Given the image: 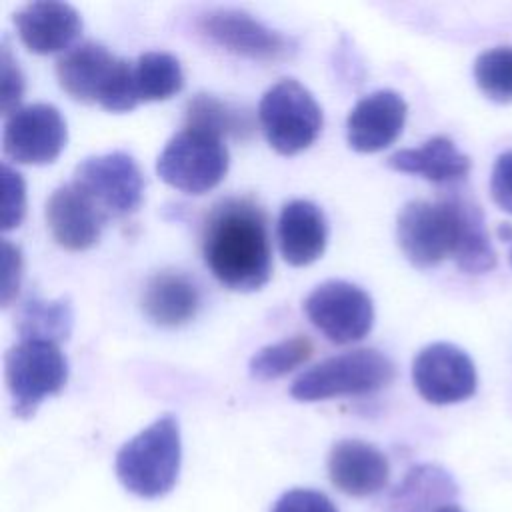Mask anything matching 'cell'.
Returning <instances> with one entry per match:
<instances>
[{
	"mask_svg": "<svg viewBox=\"0 0 512 512\" xmlns=\"http://www.w3.org/2000/svg\"><path fill=\"white\" fill-rule=\"evenodd\" d=\"M72 182L80 186L110 218L134 214L144 196V176L126 152H108L84 158Z\"/></svg>",
	"mask_w": 512,
	"mask_h": 512,
	"instance_id": "30bf717a",
	"label": "cell"
},
{
	"mask_svg": "<svg viewBox=\"0 0 512 512\" xmlns=\"http://www.w3.org/2000/svg\"><path fill=\"white\" fill-rule=\"evenodd\" d=\"M490 194L504 212L512 214V150L496 158L490 176Z\"/></svg>",
	"mask_w": 512,
	"mask_h": 512,
	"instance_id": "1f68e13d",
	"label": "cell"
},
{
	"mask_svg": "<svg viewBox=\"0 0 512 512\" xmlns=\"http://www.w3.org/2000/svg\"><path fill=\"white\" fill-rule=\"evenodd\" d=\"M460 232L458 192L436 202L410 200L396 220V238L402 254L416 268H432L454 258Z\"/></svg>",
	"mask_w": 512,
	"mask_h": 512,
	"instance_id": "5b68a950",
	"label": "cell"
},
{
	"mask_svg": "<svg viewBox=\"0 0 512 512\" xmlns=\"http://www.w3.org/2000/svg\"><path fill=\"white\" fill-rule=\"evenodd\" d=\"M388 168L418 174L434 184H454L468 176L470 158L448 136H432L418 148H404L388 156Z\"/></svg>",
	"mask_w": 512,
	"mask_h": 512,
	"instance_id": "ffe728a7",
	"label": "cell"
},
{
	"mask_svg": "<svg viewBox=\"0 0 512 512\" xmlns=\"http://www.w3.org/2000/svg\"><path fill=\"white\" fill-rule=\"evenodd\" d=\"M312 326L334 344H352L368 336L374 324L372 298L346 280H326L304 300Z\"/></svg>",
	"mask_w": 512,
	"mask_h": 512,
	"instance_id": "9c48e42d",
	"label": "cell"
},
{
	"mask_svg": "<svg viewBox=\"0 0 512 512\" xmlns=\"http://www.w3.org/2000/svg\"><path fill=\"white\" fill-rule=\"evenodd\" d=\"M458 210H460V232H458L454 262L466 274H484L496 266V252L488 238L484 214L472 198L460 192H458Z\"/></svg>",
	"mask_w": 512,
	"mask_h": 512,
	"instance_id": "7402d4cb",
	"label": "cell"
},
{
	"mask_svg": "<svg viewBox=\"0 0 512 512\" xmlns=\"http://www.w3.org/2000/svg\"><path fill=\"white\" fill-rule=\"evenodd\" d=\"M110 216L74 182L58 186L46 202V224L58 246L82 252L92 248Z\"/></svg>",
	"mask_w": 512,
	"mask_h": 512,
	"instance_id": "5bb4252c",
	"label": "cell"
},
{
	"mask_svg": "<svg viewBox=\"0 0 512 512\" xmlns=\"http://www.w3.org/2000/svg\"><path fill=\"white\" fill-rule=\"evenodd\" d=\"M394 376L396 366L386 354L374 348H358L330 356L302 372L292 382L290 396L298 402L362 396L386 388Z\"/></svg>",
	"mask_w": 512,
	"mask_h": 512,
	"instance_id": "277c9868",
	"label": "cell"
},
{
	"mask_svg": "<svg viewBox=\"0 0 512 512\" xmlns=\"http://www.w3.org/2000/svg\"><path fill=\"white\" fill-rule=\"evenodd\" d=\"M202 256L212 276L228 290H260L272 274V248L262 208L250 198L218 202L204 222Z\"/></svg>",
	"mask_w": 512,
	"mask_h": 512,
	"instance_id": "6da1fadb",
	"label": "cell"
},
{
	"mask_svg": "<svg viewBox=\"0 0 512 512\" xmlns=\"http://www.w3.org/2000/svg\"><path fill=\"white\" fill-rule=\"evenodd\" d=\"M272 512H338V510L324 492L294 488L284 492L276 500Z\"/></svg>",
	"mask_w": 512,
	"mask_h": 512,
	"instance_id": "f546056e",
	"label": "cell"
},
{
	"mask_svg": "<svg viewBox=\"0 0 512 512\" xmlns=\"http://www.w3.org/2000/svg\"><path fill=\"white\" fill-rule=\"evenodd\" d=\"M184 88V72L176 56L168 52H144L134 62V90L138 102H160Z\"/></svg>",
	"mask_w": 512,
	"mask_h": 512,
	"instance_id": "cb8c5ba5",
	"label": "cell"
},
{
	"mask_svg": "<svg viewBox=\"0 0 512 512\" xmlns=\"http://www.w3.org/2000/svg\"><path fill=\"white\" fill-rule=\"evenodd\" d=\"M328 242V220L320 206L310 200H292L278 216V244L290 266L316 262Z\"/></svg>",
	"mask_w": 512,
	"mask_h": 512,
	"instance_id": "ac0fdd59",
	"label": "cell"
},
{
	"mask_svg": "<svg viewBox=\"0 0 512 512\" xmlns=\"http://www.w3.org/2000/svg\"><path fill=\"white\" fill-rule=\"evenodd\" d=\"M186 128H196L218 138H244L252 132V122L238 106H232L212 94H196L186 106Z\"/></svg>",
	"mask_w": 512,
	"mask_h": 512,
	"instance_id": "d4e9b609",
	"label": "cell"
},
{
	"mask_svg": "<svg viewBox=\"0 0 512 512\" xmlns=\"http://www.w3.org/2000/svg\"><path fill=\"white\" fill-rule=\"evenodd\" d=\"M14 24L22 44L30 52L42 56L62 50L68 52L82 34V18L78 10L56 0H40L22 6L14 14Z\"/></svg>",
	"mask_w": 512,
	"mask_h": 512,
	"instance_id": "2e32d148",
	"label": "cell"
},
{
	"mask_svg": "<svg viewBox=\"0 0 512 512\" xmlns=\"http://www.w3.org/2000/svg\"><path fill=\"white\" fill-rule=\"evenodd\" d=\"M4 378L14 414L30 418L44 398L64 390L68 360L54 342L20 340L4 356Z\"/></svg>",
	"mask_w": 512,
	"mask_h": 512,
	"instance_id": "52a82bcc",
	"label": "cell"
},
{
	"mask_svg": "<svg viewBox=\"0 0 512 512\" xmlns=\"http://www.w3.org/2000/svg\"><path fill=\"white\" fill-rule=\"evenodd\" d=\"M228 166L230 154L222 138L196 128H184L160 152L156 174L168 186L200 196L224 180Z\"/></svg>",
	"mask_w": 512,
	"mask_h": 512,
	"instance_id": "ba28073f",
	"label": "cell"
},
{
	"mask_svg": "<svg viewBox=\"0 0 512 512\" xmlns=\"http://www.w3.org/2000/svg\"><path fill=\"white\" fill-rule=\"evenodd\" d=\"M438 512H462L456 504H450V506H444V508H440Z\"/></svg>",
	"mask_w": 512,
	"mask_h": 512,
	"instance_id": "836d02e7",
	"label": "cell"
},
{
	"mask_svg": "<svg viewBox=\"0 0 512 512\" xmlns=\"http://www.w3.org/2000/svg\"><path fill=\"white\" fill-rule=\"evenodd\" d=\"M510 262H512V254H510Z\"/></svg>",
	"mask_w": 512,
	"mask_h": 512,
	"instance_id": "e575fe53",
	"label": "cell"
},
{
	"mask_svg": "<svg viewBox=\"0 0 512 512\" xmlns=\"http://www.w3.org/2000/svg\"><path fill=\"white\" fill-rule=\"evenodd\" d=\"M180 460L178 420L172 414H164L118 450L114 466L128 492L140 498H158L174 488Z\"/></svg>",
	"mask_w": 512,
	"mask_h": 512,
	"instance_id": "3957f363",
	"label": "cell"
},
{
	"mask_svg": "<svg viewBox=\"0 0 512 512\" xmlns=\"http://www.w3.org/2000/svg\"><path fill=\"white\" fill-rule=\"evenodd\" d=\"M474 80L484 96L494 102H512V46H496L474 60Z\"/></svg>",
	"mask_w": 512,
	"mask_h": 512,
	"instance_id": "4316f807",
	"label": "cell"
},
{
	"mask_svg": "<svg viewBox=\"0 0 512 512\" xmlns=\"http://www.w3.org/2000/svg\"><path fill=\"white\" fill-rule=\"evenodd\" d=\"M330 482L344 494L364 498L386 488L390 464L384 452L362 440H340L328 454Z\"/></svg>",
	"mask_w": 512,
	"mask_h": 512,
	"instance_id": "e0dca14e",
	"label": "cell"
},
{
	"mask_svg": "<svg viewBox=\"0 0 512 512\" xmlns=\"http://www.w3.org/2000/svg\"><path fill=\"white\" fill-rule=\"evenodd\" d=\"M258 122L266 142L278 154L294 156L318 138L322 110L308 88L294 78H282L264 92Z\"/></svg>",
	"mask_w": 512,
	"mask_h": 512,
	"instance_id": "8992f818",
	"label": "cell"
},
{
	"mask_svg": "<svg viewBox=\"0 0 512 512\" xmlns=\"http://www.w3.org/2000/svg\"><path fill=\"white\" fill-rule=\"evenodd\" d=\"M312 350V340L302 334L280 340L276 344H268L250 358V376L262 382L282 378L304 364L312 356Z\"/></svg>",
	"mask_w": 512,
	"mask_h": 512,
	"instance_id": "484cf974",
	"label": "cell"
},
{
	"mask_svg": "<svg viewBox=\"0 0 512 512\" xmlns=\"http://www.w3.org/2000/svg\"><path fill=\"white\" fill-rule=\"evenodd\" d=\"M498 234H500L504 240L512 238V226H510V224H504V226H500V228H498Z\"/></svg>",
	"mask_w": 512,
	"mask_h": 512,
	"instance_id": "d6a6232c",
	"label": "cell"
},
{
	"mask_svg": "<svg viewBox=\"0 0 512 512\" xmlns=\"http://www.w3.org/2000/svg\"><path fill=\"white\" fill-rule=\"evenodd\" d=\"M68 140L66 122L52 104H28L6 116L2 150L16 164L42 166L54 162Z\"/></svg>",
	"mask_w": 512,
	"mask_h": 512,
	"instance_id": "7c38bea8",
	"label": "cell"
},
{
	"mask_svg": "<svg viewBox=\"0 0 512 512\" xmlns=\"http://www.w3.org/2000/svg\"><path fill=\"white\" fill-rule=\"evenodd\" d=\"M408 106L394 90H376L360 98L346 120L348 146L362 154H374L402 134Z\"/></svg>",
	"mask_w": 512,
	"mask_h": 512,
	"instance_id": "9a60e30c",
	"label": "cell"
},
{
	"mask_svg": "<svg viewBox=\"0 0 512 512\" xmlns=\"http://www.w3.org/2000/svg\"><path fill=\"white\" fill-rule=\"evenodd\" d=\"M2 230H14L22 224L26 214V184L20 172L8 162H2Z\"/></svg>",
	"mask_w": 512,
	"mask_h": 512,
	"instance_id": "83f0119b",
	"label": "cell"
},
{
	"mask_svg": "<svg viewBox=\"0 0 512 512\" xmlns=\"http://www.w3.org/2000/svg\"><path fill=\"white\" fill-rule=\"evenodd\" d=\"M74 324V312L68 298L42 300L28 298L16 314L20 340H46L60 344L68 340Z\"/></svg>",
	"mask_w": 512,
	"mask_h": 512,
	"instance_id": "603a6c76",
	"label": "cell"
},
{
	"mask_svg": "<svg viewBox=\"0 0 512 512\" xmlns=\"http://www.w3.org/2000/svg\"><path fill=\"white\" fill-rule=\"evenodd\" d=\"M412 380L418 394L430 404H456L476 392L478 376L472 358L458 346L434 342L422 348L412 362Z\"/></svg>",
	"mask_w": 512,
	"mask_h": 512,
	"instance_id": "4fadbf2b",
	"label": "cell"
},
{
	"mask_svg": "<svg viewBox=\"0 0 512 512\" xmlns=\"http://www.w3.org/2000/svg\"><path fill=\"white\" fill-rule=\"evenodd\" d=\"M200 288L184 272H158L142 292V310L150 322L176 328L190 322L200 308Z\"/></svg>",
	"mask_w": 512,
	"mask_h": 512,
	"instance_id": "d6986e66",
	"label": "cell"
},
{
	"mask_svg": "<svg viewBox=\"0 0 512 512\" xmlns=\"http://www.w3.org/2000/svg\"><path fill=\"white\" fill-rule=\"evenodd\" d=\"M458 496L450 472L436 464L412 466L388 498V512H438Z\"/></svg>",
	"mask_w": 512,
	"mask_h": 512,
	"instance_id": "44dd1931",
	"label": "cell"
},
{
	"mask_svg": "<svg viewBox=\"0 0 512 512\" xmlns=\"http://www.w3.org/2000/svg\"><path fill=\"white\" fill-rule=\"evenodd\" d=\"M60 88L76 102L100 104L108 112H130L140 102L134 90V62L118 58L98 42H82L56 62Z\"/></svg>",
	"mask_w": 512,
	"mask_h": 512,
	"instance_id": "7a4b0ae2",
	"label": "cell"
},
{
	"mask_svg": "<svg viewBox=\"0 0 512 512\" xmlns=\"http://www.w3.org/2000/svg\"><path fill=\"white\" fill-rule=\"evenodd\" d=\"M196 26L208 42L250 60L276 62L290 58L296 50L290 38L234 8L208 10L198 18Z\"/></svg>",
	"mask_w": 512,
	"mask_h": 512,
	"instance_id": "8fae6325",
	"label": "cell"
},
{
	"mask_svg": "<svg viewBox=\"0 0 512 512\" xmlns=\"http://www.w3.org/2000/svg\"><path fill=\"white\" fill-rule=\"evenodd\" d=\"M22 252L16 244H12L8 238L2 240V286H0V302L2 308H8L12 300L18 294L20 282H22Z\"/></svg>",
	"mask_w": 512,
	"mask_h": 512,
	"instance_id": "4dcf8cb0",
	"label": "cell"
},
{
	"mask_svg": "<svg viewBox=\"0 0 512 512\" xmlns=\"http://www.w3.org/2000/svg\"><path fill=\"white\" fill-rule=\"evenodd\" d=\"M24 96V74L18 66V60L12 56L8 40L2 38L0 44V110L2 116H10L20 108Z\"/></svg>",
	"mask_w": 512,
	"mask_h": 512,
	"instance_id": "f1b7e54d",
	"label": "cell"
}]
</instances>
